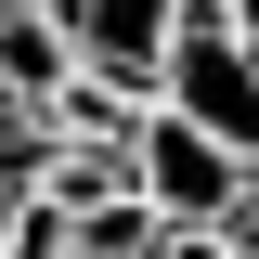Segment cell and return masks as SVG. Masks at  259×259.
<instances>
[{"label":"cell","mask_w":259,"mask_h":259,"mask_svg":"<svg viewBox=\"0 0 259 259\" xmlns=\"http://www.w3.org/2000/svg\"><path fill=\"white\" fill-rule=\"evenodd\" d=\"M156 104L194 130H221L233 156L259 168V39L233 26L221 0H182L168 13V52H156Z\"/></svg>","instance_id":"1"},{"label":"cell","mask_w":259,"mask_h":259,"mask_svg":"<svg viewBox=\"0 0 259 259\" xmlns=\"http://www.w3.org/2000/svg\"><path fill=\"white\" fill-rule=\"evenodd\" d=\"M130 182L156 194L168 221H221L233 194H246V156H233L221 130H194V117H168V104H156V117H143V143H130Z\"/></svg>","instance_id":"2"},{"label":"cell","mask_w":259,"mask_h":259,"mask_svg":"<svg viewBox=\"0 0 259 259\" xmlns=\"http://www.w3.org/2000/svg\"><path fill=\"white\" fill-rule=\"evenodd\" d=\"M52 13H65V39H78V65L156 91V52H168V13H182V0H52Z\"/></svg>","instance_id":"3"},{"label":"cell","mask_w":259,"mask_h":259,"mask_svg":"<svg viewBox=\"0 0 259 259\" xmlns=\"http://www.w3.org/2000/svg\"><path fill=\"white\" fill-rule=\"evenodd\" d=\"M65 65H78V39H65L52 0H0V91H13V104H52Z\"/></svg>","instance_id":"4"},{"label":"cell","mask_w":259,"mask_h":259,"mask_svg":"<svg viewBox=\"0 0 259 259\" xmlns=\"http://www.w3.org/2000/svg\"><path fill=\"white\" fill-rule=\"evenodd\" d=\"M39 117H52L65 143H117V156H130L143 117H156V91H130V78H104V65H65V91L39 104Z\"/></svg>","instance_id":"5"},{"label":"cell","mask_w":259,"mask_h":259,"mask_svg":"<svg viewBox=\"0 0 259 259\" xmlns=\"http://www.w3.org/2000/svg\"><path fill=\"white\" fill-rule=\"evenodd\" d=\"M156 246H168V207H156L143 182H130V194H104V207H78V221H65V259H156Z\"/></svg>","instance_id":"6"},{"label":"cell","mask_w":259,"mask_h":259,"mask_svg":"<svg viewBox=\"0 0 259 259\" xmlns=\"http://www.w3.org/2000/svg\"><path fill=\"white\" fill-rule=\"evenodd\" d=\"M39 168H52V117L0 91V194H39Z\"/></svg>","instance_id":"7"},{"label":"cell","mask_w":259,"mask_h":259,"mask_svg":"<svg viewBox=\"0 0 259 259\" xmlns=\"http://www.w3.org/2000/svg\"><path fill=\"white\" fill-rule=\"evenodd\" d=\"M156 259H233V233H221V221H168V246H156Z\"/></svg>","instance_id":"8"},{"label":"cell","mask_w":259,"mask_h":259,"mask_svg":"<svg viewBox=\"0 0 259 259\" xmlns=\"http://www.w3.org/2000/svg\"><path fill=\"white\" fill-rule=\"evenodd\" d=\"M221 233H233V259H259V168H246V194L221 207Z\"/></svg>","instance_id":"9"},{"label":"cell","mask_w":259,"mask_h":259,"mask_svg":"<svg viewBox=\"0 0 259 259\" xmlns=\"http://www.w3.org/2000/svg\"><path fill=\"white\" fill-rule=\"evenodd\" d=\"M221 13H233V26H246V39H259V0H221Z\"/></svg>","instance_id":"10"},{"label":"cell","mask_w":259,"mask_h":259,"mask_svg":"<svg viewBox=\"0 0 259 259\" xmlns=\"http://www.w3.org/2000/svg\"><path fill=\"white\" fill-rule=\"evenodd\" d=\"M13 207H26V194H0V246H13Z\"/></svg>","instance_id":"11"}]
</instances>
